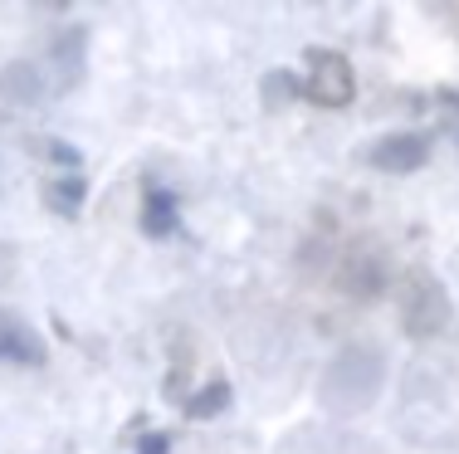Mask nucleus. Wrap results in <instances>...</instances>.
I'll return each mask as SVG.
<instances>
[{
	"mask_svg": "<svg viewBox=\"0 0 459 454\" xmlns=\"http://www.w3.org/2000/svg\"><path fill=\"white\" fill-rule=\"evenodd\" d=\"M299 93L318 107H347L357 93V79H352V64L333 49H313L308 54V79L299 83Z\"/></svg>",
	"mask_w": 459,
	"mask_h": 454,
	"instance_id": "1",
	"label": "nucleus"
},
{
	"mask_svg": "<svg viewBox=\"0 0 459 454\" xmlns=\"http://www.w3.org/2000/svg\"><path fill=\"white\" fill-rule=\"evenodd\" d=\"M401 322H406L411 338H435L450 322V298H445V288L430 274L406 278V288H401Z\"/></svg>",
	"mask_w": 459,
	"mask_h": 454,
	"instance_id": "2",
	"label": "nucleus"
},
{
	"mask_svg": "<svg viewBox=\"0 0 459 454\" xmlns=\"http://www.w3.org/2000/svg\"><path fill=\"white\" fill-rule=\"evenodd\" d=\"M342 386H352V410L367 406L371 391L381 386V362H377V352H347L342 362L327 372L323 396H327V401H337V396H342Z\"/></svg>",
	"mask_w": 459,
	"mask_h": 454,
	"instance_id": "3",
	"label": "nucleus"
},
{
	"mask_svg": "<svg viewBox=\"0 0 459 454\" xmlns=\"http://www.w3.org/2000/svg\"><path fill=\"white\" fill-rule=\"evenodd\" d=\"M367 161L377 171H396V176L420 171L425 161H430V137L425 133H391V137H381V142L367 147Z\"/></svg>",
	"mask_w": 459,
	"mask_h": 454,
	"instance_id": "4",
	"label": "nucleus"
},
{
	"mask_svg": "<svg viewBox=\"0 0 459 454\" xmlns=\"http://www.w3.org/2000/svg\"><path fill=\"white\" fill-rule=\"evenodd\" d=\"M0 356H5V362H20V366L45 362V347H39L35 328L20 322L15 313H0Z\"/></svg>",
	"mask_w": 459,
	"mask_h": 454,
	"instance_id": "5",
	"label": "nucleus"
},
{
	"mask_svg": "<svg viewBox=\"0 0 459 454\" xmlns=\"http://www.w3.org/2000/svg\"><path fill=\"white\" fill-rule=\"evenodd\" d=\"M181 215H177V196L161 186H147V201H142V230L152 235V240H167V235H177Z\"/></svg>",
	"mask_w": 459,
	"mask_h": 454,
	"instance_id": "6",
	"label": "nucleus"
},
{
	"mask_svg": "<svg viewBox=\"0 0 459 454\" xmlns=\"http://www.w3.org/2000/svg\"><path fill=\"white\" fill-rule=\"evenodd\" d=\"M342 288H347V294H357V298H371V294H381V288H386V269H381L377 259H347Z\"/></svg>",
	"mask_w": 459,
	"mask_h": 454,
	"instance_id": "7",
	"label": "nucleus"
},
{
	"mask_svg": "<svg viewBox=\"0 0 459 454\" xmlns=\"http://www.w3.org/2000/svg\"><path fill=\"white\" fill-rule=\"evenodd\" d=\"M225 406H230V386H225V381H211L201 396H191V401H186V415H195V420H211V415H221Z\"/></svg>",
	"mask_w": 459,
	"mask_h": 454,
	"instance_id": "8",
	"label": "nucleus"
},
{
	"mask_svg": "<svg viewBox=\"0 0 459 454\" xmlns=\"http://www.w3.org/2000/svg\"><path fill=\"white\" fill-rule=\"evenodd\" d=\"M49 205L59 215H79L83 210V181H49Z\"/></svg>",
	"mask_w": 459,
	"mask_h": 454,
	"instance_id": "9",
	"label": "nucleus"
},
{
	"mask_svg": "<svg viewBox=\"0 0 459 454\" xmlns=\"http://www.w3.org/2000/svg\"><path fill=\"white\" fill-rule=\"evenodd\" d=\"M137 454H167V435H147Z\"/></svg>",
	"mask_w": 459,
	"mask_h": 454,
	"instance_id": "10",
	"label": "nucleus"
}]
</instances>
